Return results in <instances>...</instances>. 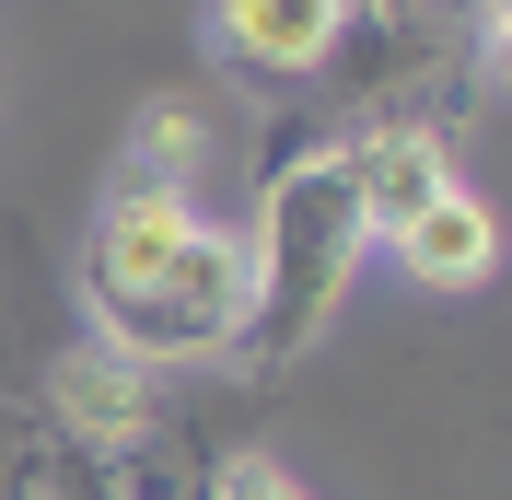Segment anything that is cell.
I'll return each mask as SVG.
<instances>
[{
	"mask_svg": "<svg viewBox=\"0 0 512 500\" xmlns=\"http://www.w3.org/2000/svg\"><path fill=\"white\" fill-rule=\"evenodd\" d=\"M384 256H396L408 280H431V291H489L501 280V210H489L478 187H443L419 221L384 233Z\"/></svg>",
	"mask_w": 512,
	"mask_h": 500,
	"instance_id": "obj_5",
	"label": "cell"
},
{
	"mask_svg": "<svg viewBox=\"0 0 512 500\" xmlns=\"http://www.w3.org/2000/svg\"><path fill=\"white\" fill-rule=\"evenodd\" d=\"M128 175H152V187H187V198H198V175H210V117H198L187 94H163L152 117H140V140H128Z\"/></svg>",
	"mask_w": 512,
	"mask_h": 500,
	"instance_id": "obj_7",
	"label": "cell"
},
{
	"mask_svg": "<svg viewBox=\"0 0 512 500\" xmlns=\"http://www.w3.org/2000/svg\"><path fill=\"white\" fill-rule=\"evenodd\" d=\"M361 256H373V221L350 198V163H338V128H303L268 152V187L245 221V326H233V373H280L338 326Z\"/></svg>",
	"mask_w": 512,
	"mask_h": 500,
	"instance_id": "obj_2",
	"label": "cell"
},
{
	"mask_svg": "<svg viewBox=\"0 0 512 500\" xmlns=\"http://www.w3.org/2000/svg\"><path fill=\"white\" fill-rule=\"evenodd\" d=\"M350 35V0H210V59L245 70L256 94H291L315 82Z\"/></svg>",
	"mask_w": 512,
	"mask_h": 500,
	"instance_id": "obj_3",
	"label": "cell"
},
{
	"mask_svg": "<svg viewBox=\"0 0 512 500\" xmlns=\"http://www.w3.org/2000/svg\"><path fill=\"white\" fill-rule=\"evenodd\" d=\"M59 419L82 442H140L152 431V373H140V361H128V349H70L59 361Z\"/></svg>",
	"mask_w": 512,
	"mask_h": 500,
	"instance_id": "obj_6",
	"label": "cell"
},
{
	"mask_svg": "<svg viewBox=\"0 0 512 500\" xmlns=\"http://www.w3.org/2000/svg\"><path fill=\"white\" fill-rule=\"evenodd\" d=\"M338 163H350V198L361 221H373V245L396 233V221H419L431 198L454 187V152L431 117H373V128H338Z\"/></svg>",
	"mask_w": 512,
	"mask_h": 500,
	"instance_id": "obj_4",
	"label": "cell"
},
{
	"mask_svg": "<svg viewBox=\"0 0 512 500\" xmlns=\"http://www.w3.org/2000/svg\"><path fill=\"white\" fill-rule=\"evenodd\" d=\"M210 500H303V489H291V466H268V454H233V466L210 477Z\"/></svg>",
	"mask_w": 512,
	"mask_h": 500,
	"instance_id": "obj_8",
	"label": "cell"
},
{
	"mask_svg": "<svg viewBox=\"0 0 512 500\" xmlns=\"http://www.w3.org/2000/svg\"><path fill=\"white\" fill-rule=\"evenodd\" d=\"M82 303H94L105 349H128L140 373H163V361H233L245 233H222L187 187H152V175L117 163V187L82 221Z\"/></svg>",
	"mask_w": 512,
	"mask_h": 500,
	"instance_id": "obj_1",
	"label": "cell"
}]
</instances>
